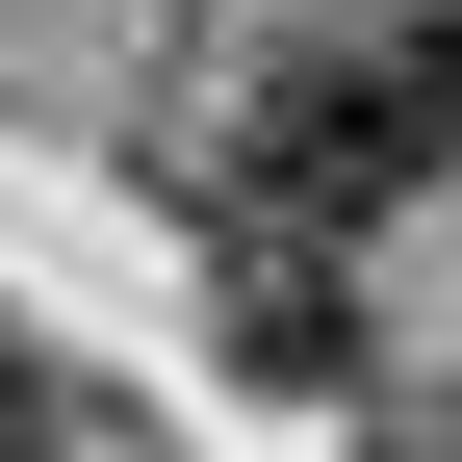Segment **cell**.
<instances>
[{
  "mask_svg": "<svg viewBox=\"0 0 462 462\" xmlns=\"http://www.w3.org/2000/svg\"><path fill=\"white\" fill-rule=\"evenodd\" d=\"M206 334H231V385L334 411V385H360V257H334V231H231L206 257Z\"/></svg>",
  "mask_w": 462,
  "mask_h": 462,
  "instance_id": "7a4b0ae2",
  "label": "cell"
},
{
  "mask_svg": "<svg viewBox=\"0 0 462 462\" xmlns=\"http://www.w3.org/2000/svg\"><path fill=\"white\" fill-rule=\"evenodd\" d=\"M411 26H437V51H462V0H411Z\"/></svg>",
  "mask_w": 462,
  "mask_h": 462,
  "instance_id": "5b68a950",
  "label": "cell"
},
{
  "mask_svg": "<svg viewBox=\"0 0 462 462\" xmlns=\"http://www.w3.org/2000/svg\"><path fill=\"white\" fill-rule=\"evenodd\" d=\"M437 154H462V51H257L231 78V231H334L360 257Z\"/></svg>",
  "mask_w": 462,
  "mask_h": 462,
  "instance_id": "6da1fadb",
  "label": "cell"
},
{
  "mask_svg": "<svg viewBox=\"0 0 462 462\" xmlns=\"http://www.w3.org/2000/svg\"><path fill=\"white\" fill-rule=\"evenodd\" d=\"M385 462H462V411H411V437H385Z\"/></svg>",
  "mask_w": 462,
  "mask_h": 462,
  "instance_id": "277c9868",
  "label": "cell"
},
{
  "mask_svg": "<svg viewBox=\"0 0 462 462\" xmlns=\"http://www.w3.org/2000/svg\"><path fill=\"white\" fill-rule=\"evenodd\" d=\"M0 462H51V360H0Z\"/></svg>",
  "mask_w": 462,
  "mask_h": 462,
  "instance_id": "3957f363",
  "label": "cell"
}]
</instances>
